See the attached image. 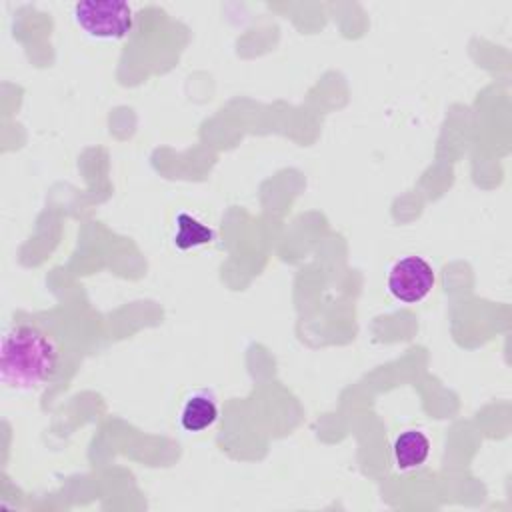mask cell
<instances>
[{
	"instance_id": "6da1fadb",
	"label": "cell",
	"mask_w": 512,
	"mask_h": 512,
	"mask_svg": "<svg viewBox=\"0 0 512 512\" xmlns=\"http://www.w3.org/2000/svg\"><path fill=\"white\" fill-rule=\"evenodd\" d=\"M60 352L54 338L34 324H16L2 336L0 380L6 388L30 392L58 370Z\"/></svg>"
},
{
	"instance_id": "7a4b0ae2",
	"label": "cell",
	"mask_w": 512,
	"mask_h": 512,
	"mask_svg": "<svg viewBox=\"0 0 512 512\" xmlns=\"http://www.w3.org/2000/svg\"><path fill=\"white\" fill-rule=\"evenodd\" d=\"M76 24L96 40H122L132 30V8L120 0H86L74 6Z\"/></svg>"
},
{
	"instance_id": "3957f363",
	"label": "cell",
	"mask_w": 512,
	"mask_h": 512,
	"mask_svg": "<svg viewBox=\"0 0 512 512\" xmlns=\"http://www.w3.org/2000/svg\"><path fill=\"white\" fill-rule=\"evenodd\" d=\"M434 282V268L424 258L406 256L392 264L386 286L396 300L404 304H416L430 294Z\"/></svg>"
},
{
	"instance_id": "277c9868",
	"label": "cell",
	"mask_w": 512,
	"mask_h": 512,
	"mask_svg": "<svg viewBox=\"0 0 512 512\" xmlns=\"http://www.w3.org/2000/svg\"><path fill=\"white\" fill-rule=\"evenodd\" d=\"M218 420V402L208 390L192 392L180 408V426L186 432H202Z\"/></svg>"
},
{
	"instance_id": "5b68a950",
	"label": "cell",
	"mask_w": 512,
	"mask_h": 512,
	"mask_svg": "<svg viewBox=\"0 0 512 512\" xmlns=\"http://www.w3.org/2000/svg\"><path fill=\"white\" fill-rule=\"evenodd\" d=\"M392 454L398 470H414L426 462L430 454V440L422 430H406L394 440Z\"/></svg>"
},
{
	"instance_id": "8992f818",
	"label": "cell",
	"mask_w": 512,
	"mask_h": 512,
	"mask_svg": "<svg viewBox=\"0 0 512 512\" xmlns=\"http://www.w3.org/2000/svg\"><path fill=\"white\" fill-rule=\"evenodd\" d=\"M214 240V230L196 220L190 214H178L176 218V232H174V244L180 250H190L196 246L210 244Z\"/></svg>"
}]
</instances>
